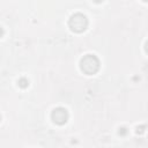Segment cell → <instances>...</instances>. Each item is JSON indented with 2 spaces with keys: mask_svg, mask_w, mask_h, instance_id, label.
Masks as SVG:
<instances>
[{
  "mask_svg": "<svg viewBox=\"0 0 148 148\" xmlns=\"http://www.w3.org/2000/svg\"><path fill=\"white\" fill-rule=\"evenodd\" d=\"M51 117H52V120H53L56 124L62 125V124H65V123L67 121V119H68V113H67V111H66L65 109H62V108H57V109L53 110Z\"/></svg>",
  "mask_w": 148,
  "mask_h": 148,
  "instance_id": "obj_3",
  "label": "cell"
},
{
  "mask_svg": "<svg viewBox=\"0 0 148 148\" xmlns=\"http://www.w3.org/2000/svg\"><path fill=\"white\" fill-rule=\"evenodd\" d=\"M99 68V61L98 59L92 56V54H87L84 58H82L81 60V69L86 73V74H94L98 71Z\"/></svg>",
  "mask_w": 148,
  "mask_h": 148,
  "instance_id": "obj_1",
  "label": "cell"
},
{
  "mask_svg": "<svg viewBox=\"0 0 148 148\" xmlns=\"http://www.w3.org/2000/svg\"><path fill=\"white\" fill-rule=\"evenodd\" d=\"M145 1H148V0H145Z\"/></svg>",
  "mask_w": 148,
  "mask_h": 148,
  "instance_id": "obj_6",
  "label": "cell"
},
{
  "mask_svg": "<svg viewBox=\"0 0 148 148\" xmlns=\"http://www.w3.org/2000/svg\"><path fill=\"white\" fill-rule=\"evenodd\" d=\"M18 84H20L21 87H23V88H24V87H27V86H28V81H27L25 79H21V80L18 81Z\"/></svg>",
  "mask_w": 148,
  "mask_h": 148,
  "instance_id": "obj_4",
  "label": "cell"
},
{
  "mask_svg": "<svg viewBox=\"0 0 148 148\" xmlns=\"http://www.w3.org/2000/svg\"><path fill=\"white\" fill-rule=\"evenodd\" d=\"M87 24H88L87 18L82 14H75L69 20V27H71V29L73 31H76V32L83 31L87 28Z\"/></svg>",
  "mask_w": 148,
  "mask_h": 148,
  "instance_id": "obj_2",
  "label": "cell"
},
{
  "mask_svg": "<svg viewBox=\"0 0 148 148\" xmlns=\"http://www.w3.org/2000/svg\"><path fill=\"white\" fill-rule=\"evenodd\" d=\"M145 50H146V52L148 53V42L146 43V46H145Z\"/></svg>",
  "mask_w": 148,
  "mask_h": 148,
  "instance_id": "obj_5",
  "label": "cell"
}]
</instances>
